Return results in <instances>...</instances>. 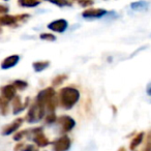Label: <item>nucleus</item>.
<instances>
[{
  "mask_svg": "<svg viewBox=\"0 0 151 151\" xmlns=\"http://www.w3.org/2000/svg\"><path fill=\"white\" fill-rule=\"evenodd\" d=\"M80 99V91L75 87L67 86L61 88L57 94L58 105L65 110H70Z\"/></svg>",
  "mask_w": 151,
  "mask_h": 151,
  "instance_id": "nucleus-1",
  "label": "nucleus"
},
{
  "mask_svg": "<svg viewBox=\"0 0 151 151\" xmlns=\"http://www.w3.org/2000/svg\"><path fill=\"white\" fill-rule=\"evenodd\" d=\"M46 107L40 104H38L37 101H34L31 105V107L29 108L27 114H26V121L28 123H35L42 119L46 116Z\"/></svg>",
  "mask_w": 151,
  "mask_h": 151,
  "instance_id": "nucleus-2",
  "label": "nucleus"
},
{
  "mask_svg": "<svg viewBox=\"0 0 151 151\" xmlns=\"http://www.w3.org/2000/svg\"><path fill=\"white\" fill-rule=\"evenodd\" d=\"M29 132L31 134V136H33L32 140L35 143L36 146L42 148V147H47L50 144L49 139L44 134V128L42 127H34L32 129H29Z\"/></svg>",
  "mask_w": 151,
  "mask_h": 151,
  "instance_id": "nucleus-3",
  "label": "nucleus"
},
{
  "mask_svg": "<svg viewBox=\"0 0 151 151\" xmlns=\"http://www.w3.org/2000/svg\"><path fill=\"white\" fill-rule=\"evenodd\" d=\"M57 93L55 91V89L53 87H48V88H45L44 90L40 91L35 99V101H37L38 104L45 106L49 103L50 101H52L54 97H56Z\"/></svg>",
  "mask_w": 151,
  "mask_h": 151,
  "instance_id": "nucleus-4",
  "label": "nucleus"
},
{
  "mask_svg": "<svg viewBox=\"0 0 151 151\" xmlns=\"http://www.w3.org/2000/svg\"><path fill=\"white\" fill-rule=\"evenodd\" d=\"M57 122H58L62 132H69L76 126V121L70 116L67 115H62L60 117H58L57 118Z\"/></svg>",
  "mask_w": 151,
  "mask_h": 151,
  "instance_id": "nucleus-5",
  "label": "nucleus"
},
{
  "mask_svg": "<svg viewBox=\"0 0 151 151\" xmlns=\"http://www.w3.org/2000/svg\"><path fill=\"white\" fill-rule=\"evenodd\" d=\"M71 141L68 136H64L58 138L53 142V151H67L70 148Z\"/></svg>",
  "mask_w": 151,
  "mask_h": 151,
  "instance_id": "nucleus-6",
  "label": "nucleus"
},
{
  "mask_svg": "<svg viewBox=\"0 0 151 151\" xmlns=\"http://www.w3.org/2000/svg\"><path fill=\"white\" fill-rule=\"evenodd\" d=\"M68 27V23L66 20L64 19H58L55 21L51 22L48 24V28L54 32H58V33H63Z\"/></svg>",
  "mask_w": 151,
  "mask_h": 151,
  "instance_id": "nucleus-7",
  "label": "nucleus"
},
{
  "mask_svg": "<svg viewBox=\"0 0 151 151\" xmlns=\"http://www.w3.org/2000/svg\"><path fill=\"white\" fill-rule=\"evenodd\" d=\"M107 14L108 12L104 9H88L82 13V17L85 19H99Z\"/></svg>",
  "mask_w": 151,
  "mask_h": 151,
  "instance_id": "nucleus-8",
  "label": "nucleus"
},
{
  "mask_svg": "<svg viewBox=\"0 0 151 151\" xmlns=\"http://www.w3.org/2000/svg\"><path fill=\"white\" fill-rule=\"evenodd\" d=\"M0 96L9 101H12L17 95V88L14 85H5L0 88Z\"/></svg>",
  "mask_w": 151,
  "mask_h": 151,
  "instance_id": "nucleus-9",
  "label": "nucleus"
},
{
  "mask_svg": "<svg viewBox=\"0 0 151 151\" xmlns=\"http://www.w3.org/2000/svg\"><path fill=\"white\" fill-rule=\"evenodd\" d=\"M23 121H24L23 118H17V119H15L11 124L4 126V128L2 130V134L3 136H9V134L17 132L19 130V128L21 127V125L23 124Z\"/></svg>",
  "mask_w": 151,
  "mask_h": 151,
  "instance_id": "nucleus-10",
  "label": "nucleus"
},
{
  "mask_svg": "<svg viewBox=\"0 0 151 151\" xmlns=\"http://www.w3.org/2000/svg\"><path fill=\"white\" fill-rule=\"evenodd\" d=\"M20 61L19 55H11V56L6 57L1 63V68L2 69H9L12 67L16 66Z\"/></svg>",
  "mask_w": 151,
  "mask_h": 151,
  "instance_id": "nucleus-11",
  "label": "nucleus"
},
{
  "mask_svg": "<svg viewBox=\"0 0 151 151\" xmlns=\"http://www.w3.org/2000/svg\"><path fill=\"white\" fill-rule=\"evenodd\" d=\"M17 23H19L17 16H12L5 14V15H2L0 17V25L2 26H13Z\"/></svg>",
  "mask_w": 151,
  "mask_h": 151,
  "instance_id": "nucleus-12",
  "label": "nucleus"
},
{
  "mask_svg": "<svg viewBox=\"0 0 151 151\" xmlns=\"http://www.w3.org/2000/svg\"><path fill=\"white\" fill-rule=\"evenodd\" d=\"M144 137H145V132H141L139 134H137V136L134 137V139L132 140L129 145V149L132 151H134L137 149V147H139L141 144H142L143 140H144Z\"/></svg>",
  "mask_w": 151,
  "mask_h": 151,
  "instance_id": "nucleus-13",
  "label": "nucleus"
},
{
  "mask_svg": "<svg viewBox=\"0 0 151 151\" xmlns=\"http://www.w3.org/2000/svg\"><path fill=\"white\" fill-rule=\"evenodd\" d=\"M149 4L150 3L146 0H140V1H136V2L130 3V9H134L137 12H142V11H146L148 9Z\"/></svg>",
  "mask_w": 151,
  "mask_h": 151,
  "instance_id": "nucleus-14",
  "label": "nucleus"
},
{
  "mask_svg": "<svg viewBox=\"0 0 151 151\" xmlns=\"http://www.w3.org/2000/svg\"><path fill=\"white\" fill-rule=\"evenodd\" d=\"M13 111L14 114H18V113H21L24 109H25V106L24 104L22 103L21 101V97L19 95H16L15 99H13Z\"/></svg>",
  "mask_w": 151,
  "mask_h": 151,
  "instance_id": "nucleus-15",
  "label": "nucleus"
},
{
  "mask_svg": "<svg viewBox=\"0 0 151 151\" xmlns=\"http://www.w3.org/2000/svg\"><path fill=\"white\" fill-rule=\"evenodd\" d=\"M49 66H50V61H48V60L36 61V62L32 63V67H33V69L36 71V73H40V71L45 70V69H47Z\"/></svg>",
  "mask_w": 151,
  "mask_h": 151,
  "instance_id": "nucleus-16",
  "label": "nucleus"
},
{
  "mask_svg": "<svg viewBox=\"0 0 151 151\" xmlns=\"http://www.w3.org/2000/svg\"><path fill=\"white\" fill-rule=\"evenodd\" d=\"M18 4L22 7H35L40 4V0H18Z\"/></svg>",
  "mask_w": 151,
  "mask_h": 151,
  "instance_id": "nucleus-17",
  "label": "nucleus"
},
{
  "mask_svg": "<svg viewBox=\"0 0 151 151\" xmlns=\"http://www.w3.org/2000/svg\"><path fill=\"white\" fill-rule=\"evenodd\" d=\"M9 101L0 96V111H1L2 115H7L9 114Z\"/></svg>",
  "mask_w": 151,
  "mask_h": 151,
  "instance_id": "nucleus-18",
  "label": "nucleus"
},
{
  "mask_svg": "<svg viewBox=\"0 0 151 151\" xmlns=\"http://www.w3.org/2000/svg\"><path fill=\"white\" fill-rule=\"evenodd\" d=\"M67 79V76L66 75H59L57 77H55L54 80L52 81V86L53 87H56V86H60V85L63 84L65 80Z\"/></svg>",
  "mask_w": 151,
  "mask_h": 151,
  "instance_id": "nucleus-19",
  "label": "nucleus"
},
{
  "mask_svg": "<svg viewBox=\"0 0 151 151\" xmlns=\"http://www.w3.org/2000/svg\"><path fill=\"white\" fill-rule=\"evenodd\" d=\"M57 118L58 117L56 116L55 112H49V113H47V115L45 116V121L48 124H52L57 121Z\"/></svg>",
  "mask_w": 151,
  "mask_h": 151,
  "instance_id": "nucleus-20",
  "label": "nucleus"
},
{
  "mask_svg": "<svg viewBox=\"0 0 151 151\" xmlns=\"http://www.w3.org/2000/svg\"><path fill=\"white\" fill-rule=\"evenodd\" d=\"M45 1H49V2L53 3V4L57 5V6H70L71 3L69 2L68 0H45Z\"/></svg>",
  "mask_w": 151,
  "mask_h": 151,
  "instance_id": "nucleus-21",
  "label": "nucleus"
},
{
  "mask_svg": "<svg viewBox=\"0 0 151 151\" xmlns=\"http://www.w3.org/2000/svg\"><path fill=\"white\" fill-rule=\"evenodd\" d=\"M13 85L18 89V90H24V89L27 88L28 83L23 80H16L15 82L13 83Z\"/></svg>",
  "mask_w": 151,
  "mask_h": 151,
  "instance_id": "nucleus-22",
  "label": "nucleus"
},
{
  "mask_svg": "<svg viewBox=\"0 0 151 151\" xmlns=\"http://www.w3.org/2000/svg\"><path fill=\"white\" fill-rule=\"evenodd\" d=\"M28 134H29V130L28 129H23V130H20V132H17L15 134V136H14V140L19 142V141H21L24 137L27 136Z\"/></svg>",
  "mask_w": 151,
  "mask_h": 151,
  "instance_id": "nucleus-23",
  "label": "nucleus"
},
{
  "mask_svg": "<svg viewBox=\"0 0 151 151\" xmlns=\"http://www.w3.org/2000/svg\"><path fill=\"white\" fill-rule=\"evenodd\" d=\"M40 38L42 40H47V42H55L56 40V36L52 33H42L40 35Z\"/></svg>",
  "mask_w": 151,
  "mask_h": 151,
  "instance_id": "nucleus-24",
  "label": "nucleus"
},
{
  "mask_svg": "<svg viewBox=\"0 0 151 151\" xmlns=\"http://www.w3.org/2000/svg\"><path fill=\"white\" fill-rule=\"evenodd\" d=\"M77 2L83 7H88L90 5L93 4V1L92 0H77Z\"/></svg>",
  "mask_w": 151,
  "mask_h": 151,
  "instance_id": "nucleus-25",
  "label": "nucleus"
},
{
  "mask_svg": "<svg viewBox=\"0 0 151 151\" xmlns=\"http://www.w3.org/2000/svg\"><path fill=\"white\" fill-rule=\"evenodd\" d=\"M150 136L151 134H149L148 138H147V141H146V146H145L144 150L143 151H151V140H150Z\"/></svg>",
  "mask_w": 151,
  "mask_h": 151,
  "instance_id": "nucleus-26",
  "label": "nucleus"
},
{
  "mask_svg": "<svg viewBox=\"0 0 151 151\" xmlns=\"http://www.w3.org/2000/svg\"><path fill=\"white\" fill-rule=\"evenodd\" d=\"M34 150H35V148H34V145L32 144L24 145L23 149H22V151H34Z\"/></svg>",
  "mask_w": 151,
  "mask_h": 151,
  "instance_id": "nucleus-27",
  "label": "nucleus"
},
{
  "mask_svg": "<svg viewBox=\"0 0 151 151\" xmlns=\"http://www.w3.org/2000/svg\"><path fill=\"white\" fill-rule=\"evenodd\" d=\"M9 7L6 5H1L0 4V15H5V14L9 13Z\"/></svg>",
  "mask_w": 151,
  "mask_h": 151,
  "instance_id": "nucleus-28",
  "label": "nucleus"
},
{
  "mask_svg": "<svg viewBox=\"0 0 151 151\" xmlns=\"http://www.w3.org/2000/svg\"><path fill=\"white\" fill-rule=\"evenodd\" d=\"M24 145H25L24 143H18V144L15 146V148H14V151H22Z\"/></svg>",
  "mask_w": 151,
  "mask_h": 151,
  "instance_id": "nucleus-29",
  "label": "nucleus"
},
{
  "mask_svg": "<svg viewBox=\"0 0 151 151\" xmlns=\"http://www.w3.org/2000/svg\"><path fill=\"white\" fill-rule=\"evenodd\" d=\"M146 91H147V94L150 95V96H151V83H149V84L147 85Z\"/></svg>",
  "mask_w": 151,
  "mask_h": 151,
  "instance_id": "nucleus-30",
  "label": "nucleus"
},
{
  "mask_svg": "<svg viewBox=\"0 0 151 151\" xmlns=\"http://www.w3.org/2000/svg\"><path fill=\"white\" fill-rule=\"evenodd\" d=\"M34 151H38V150H36V149H35V150H34Z\"/></svg>",
  "mask_w": 151,
  "mask_h": 151,
  "instance_id": "nucleus-31",
  "label": "nucleus"
},
{
  "mask_svg": "<svg viewBox=\"0 0 151 151\" xmlns=\"http://www.w3.org/2000/svg\"><path fill=\"white\" fill-rule=\"evenodd\" d=\"M150 36H151V34H150Z\"/></svg>",
  "mask_w": 151,
  "mask_h": 151,
  "instance_id": "nucleus-32",
  "label": "nucleus"
}]
</instances>
